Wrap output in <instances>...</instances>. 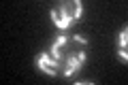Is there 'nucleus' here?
Listing matches in <instances>:
<instances>
[{
    "mask_svg": "<svg viewBox=\"0 0 128 85\" xmlns=\"http://www.w3.org/2000/svg\"><path fill=\"white\" fill-rule=\"evenodd\" d=\"M88 40L77 34H60L54 45L36 55V66L49 77H70L86 62Z\"/></svg>",
    "mask_w": 128,
    "mask_h": 85,
    "instance_id": "f257e3e1",
    "label": "nucleus"
},
{
    "mask_svg": "<svg viewBox=\"0 0 128 85\" xmlns=\"http://www.w3.org/2000/svg\"><path fill=\"white\" fill-rule=\"evenodd\" d=\"M118 55L124 62H128V26L124 28V30L120 32V36H118Z\"/></svg>",
    "mask_w": 128,
    "mask_h": 85,
    "instance_id": "7ed1b4c3",
    "label": "nucleus"
},
{
    "mask_svg": "<svg viewBox=\"0 0 128 85\" xmlns=\"http://www.w3.org/2000/svg\"><path fill=\"white\" fill-rule=\"evenodd\" d=\"M81 15H83L81 0H56V4L51 6V19L60 30H68L73 23L81 19Z\"/></svg>",
    "mask_w": 128,
    "mask_h": 85,
    "instance_id": "f03ea898",
    "label": "nucleus"
}]
</instances>
